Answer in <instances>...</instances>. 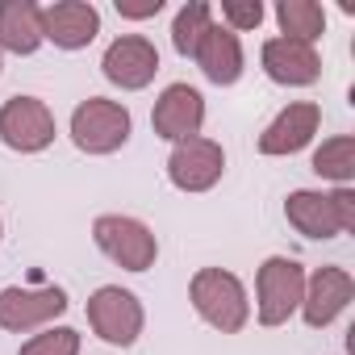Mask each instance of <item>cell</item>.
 Returning <instances> with one entry per match:
<instances>
[{
  "mask_svg": "<svg viewBox=\"0 0 355 355\" xmlns=\"http://www.w3.org/2000/svg\"><path fill=\"white\" fill-rule=\"evenodd\" d=\"M189 297H193V309L222 334H239L247 322H251V301H247V288L234 272L226 268H201L189 284Z\"/></svg>",
  "mask_w": 355,
  "mask_h": 355,
  "instance_id": "cell-1",
  "label": "cell"
},
{
  "mask_svg": "<svg viewBox=\"0 0 355 355\" xmlns=\"http://www.w3.org/2000/svg\"><path fill=\"white\" fill-rule=\"evenodd\" d=\"M284 218L297 234L305 239H334L355 230V193L351 189H334V193H313V189H297L284 201Z\"/></svg>",
  "mask_w": 355,
  "mask_h": 355,
  "instance_id": "cell-2",
  "label": "cell"
},
{
  "mask_svg": "<svg viewBox=\"0 0 355 355\" xmlns=\"http://www.w3.org/2000/svg\"><path fill=\"white\" fill-rule=\"evenodd\" d=\"M130 109L117 105V101H105V96H88L76 105L71 113V142L88 155H113L130 142Z\"/></svg>",
  "mask_w": 355,
  "mask_h": 355,
  "instance_id": "cell-3",
  "label": "cell"
},
{
  "mask_svg": "<svg viewBox=\"0 0 355 355\" xmlns=\"http://www.w3.org/2000/svg\"><path fill=\"white\" fill-rule=\"evenodd\" d=\"M301 293H305V268L288 255H272L263 259L259 276H255V313L259 326H284L297 309H301Z\"/></svg>",
  "mask_w": 355,
  "mask_h": 355,
  "instance_id": "cell-4",
  "label": "cell"
},
{
  "mask_svg": "<svg viewBox=\"0 0 355 355\" xmlns=\"http://www.w3.org/2000/svg\"><path fill=\"white\" fill-rule=\"evenodd\" d=\"M92 239L96 247L125 272H146L159 259V243L150 234V226H142L138 218H121V214H105L92 222Z\"/></svg>",
  "mask_w": 355,
  "mask_h": 355,
  "instance_id": "cell-5",
  "label": "cell"
},
{
  "mask_svg": "<svg viewBox=\"0 0 355 355\" xmlns=\"http://www.w3.org/2000/svg\"><path fill=\"white\" fill-rule=\"evenodd\" d=\"M88 322H92V330H96L109 347H134L138 334H142L146 313H142V301H138L130 288L105 284V288H96V293L88 297Z\"/></svg>",
  "mask_w": 355,
  "mask_h": 355,
  "instance_id": "cell-6",
  "label": "cell"
},
{
  "mask_svg": "<svg viewBox=\"0 0 355 355\" xmlns=\"http://www.w3.org/2000/svg\"><path fill=\"white\" fill-rule=\"evenodd\" d=\"M67 288L59 284H42V288H21V284H9L0 288V326L13 330V334H30L55 318L67 313Z\"/></svg>",
  "mask_w": 355,
  "mask_h": 355,
  "instance_id": "cell-7",
  "label": "cell"
},
{
  "mask_svg": "<svg viewBox=\"0 0 355 355\" xmlns=\"http://www.w3.org/2000/svg\"><path fill=\"white\" fill-rule=\"evenodd\" d=\"M0 142L9 150L34 155L55 142V113L38 96H9L0 105Z\"/></svg>",
  "mask_w": 355,
  "mask_h": 355,
  "instance_id": "cell-8",
  "label": "cell"
},
{
  "mask_svg": "<svg viewBox=\"0 0 355 355\" xmlns=\"http://www.w3.org/2000/svg\"><path fill=\"white\" fill-rule=\"evenodd\" d=\"M226 171V150L214 138H184L171 146L167 159V180L180 189V193H209Z\"/></svg>",
  "mask_w": 355,
  "mask_h": 355,
  "instance_id": "cell-9",
  "label": "cell"
},
{
  "mask_svg": "<svg viewBox=\"0 0 355 355\" xmlns=\"http://www.w3.org/2000/svg\"><path fill=\"white\" fill-rule=\"evenodd\" d=\"M150 125L159 138L167 142H184V138H197L201 125H205V96L193 88V84H167L155 101V113H150Z\"/></svg>",
  "mask_w": 355,
  "mask_h": 355,
  "instance_id": "cell-10",
  "label": "cell"
},
{
  "mask_svg": "<svg viewBox=\"0 0 355 355\" xmlns=\"http://www.w3.org/2000/svg\"><path fill=\"white\" fill-rule=\"evenodd\" d=\"M101 71H105L109 84L125 88V92H138V88H146V84L155 80V71H159V51H155V42L142 38V34H121L117 42H109V51H105V59H101Z\"/></svg>",
  "mask_w": 355,
  "mask_h": 355,
  "instance_id": "cell-11",
  "label": "cell"
},
{
  "mask_svg": "<svg viewBox=\"0 0 355 355\" xmlns=\"http://www.w3.org/2000/svg\"><path fill=\"white\" fill-rule=\"evenodd\" d=\"M355 297V280L347 268H313V276H305V293H301V318L305 326L322 330L330 326Z\"/></svg>",
  "mask_w": 355,
  "mask_h": 355,
  "instance_id": "cell-12",
  "label": "cell"
},
{
  "mask_svg": "<svg viewBox=\"0 0 355 355\" xmlns=\"http://www.w3.org/2000/svg\"><path fill=\"white\" fill-rule=\"evenodd\" d=\"M101 34V13L88 0H55L42 9V38L59 51H84Z\"/></svg>",
  "mask_w": 355,
  "mask_h": 355,
  "instance_id": "cell-13",
  "label": "cell"
},
{
  "mask_svg": "<svg viewBox=\"0 0 355 355\" xmlns=\"http://www.w3.org/2000/svg\"><path fill=\"white\" fill-rule=\"evenodd\" d=\"M318 125H322V105H313V101H293V105H284V109L276 113V121L259 134V150H263V155H297V150H305V146L313 142Z\"/></svg>",
  "mask_w": 355,
  "mask_h": 355,
  "instance_id": "cell-14",
  "label": "cell"
},
{
  "mask_svg": "<svg viewBox=\"0 0 355 355\" xmlns=\"http://www.w3.org/2000/svg\"><path fill=\"white\" fill-rule=\"evenodd\" d=\"M259 63H263L268 80L288 84V88H305L322 76L318 51L305 46V42H293V38H268L263 51H259Z\"/></svg>",
  "mask_w": 355,
  "mask_h": 355,
  "instance_id": "cell-15",
  "label": "cell"
},
{
  "mask_svg": "<svg viewBox=\"0 0 355 355\" xmlns=\"http://www.w3.org/2000/svg\"><path fill=\"white\" fill-rule=\"evenodd\" d=\"M193 59H197V67L205 71V80L209 84H218V88H230V84H239V76H243V42H239V34L234 30H226V26H209L205 34H201V42H197V51H193Z\"/></svg>",
  "mask_w": 355,
  "mask_h": 355,
  "instance_id": "cell-16",
  "label": "cell"
},
{
  "mask_svg": "<svg viewBox=\"0 0 355 355\" xmlns=\"http://www.w3.org/2000/svg\"><path fill=\"white\" fill-rule=\"evenodd\" d=\"M42 42V9L34 0H0V51L34 55Z\"/></svg>",
  "mask_w": 355,
  "mask_h": 355,
  "instance_id": "cell-17",
  "label": "cell"
},
{
  "mask_svg": "<svg viewBox=\"0 0 355 355\" xmlns=\"http://www.w3.org/2000/svg\"><path fill=\"white\" fill-rule=\"evenodd\" d=\"M276 21H280V38L305 42V46H313L326 34V9L318 0H280Z\"/></svg>",
  "mask_w": 355,
  "mask_h": 355,
  "instance_id": "cell-18",
  "label": "cell"
},
{
  "mask_svg": "<svg viewBox=\"0 0 355 355\" xmlns=\"http://www.w3.org/2000/svg\"><path fill=\"white\" fill-rule=\"evenodd\" d=\"M313 171L322 175V180H334L338 189H347L351 175H355V138H351V134L326 138V142L313 150Z\"/></svg>",
  "mask_w": 355,
  "mask_h": 355,
  "instance_id": "cell-19",
  "label": "cell"
},
{
  "mask_svg": "<svg viewBox=\"0 0 355 355\" xmlns=\"http://www.w3.org/2000/svg\"><path fill=\"white\" fill-rule=\"evenodd\" d=\"M209 26H214V9L205 5V0H193V5H184L180 13H175V21H171V46H175V55L193 59V51H197L201 34H205Z\"/></svg>",
  "mask_w": 355,
  "mask_h": 355,
  "instance_id": "cell-20",
  "label": "cell"
},
{
  "mask_svg": "<svg viewBox=\"0 0 355 355\" xmlns=\"http://www.w3.org/2000/svg\"><path fill=\"white\" fill-rule=\"evenodd\" d=\"M17 355H80V330H71V326H51V330L34 334L30 343H21Z\"/></svg>",
  "mask_w": 355,
  "mask_h": 355,
  "instance_id": "cell-21",
  "label": "cell"
},
{
  "mask_svg": "<svg viewBox=\"0 0 355 355\" xmlns=\"http://www.w3.org/2000/svg\"><path fill=\"white\" fill-rule=\"evenodd\" d=\"M259 21H263V5L259 0H226L222 5V26L226 30H259Z\"/></svg>",
  "mask_w": 355,
  "mask_h": 355,
  "instance_id": "cell-22",
  "label": "cell"
},
{
  "mask_svg": "<svg viewBox=\"0 0 355 355\" xmlns=\"http://www.w3.org/2000/svg\"><path fill=\"white\" fill-rule=\"evenodd\" d=\"M163 9V0H117V13L130 17V21H146Z\"/></svg>",
  "mask_w": 355,
  "mask_h": 355,
  "instance_id": "cell-23",
  "label": "cell"
},
{
  "mask_svg": "<svg viewBox=\"0 0 355 355\" xmlns=\"http://www.w3.org/2000/svg\"><path fill=\"white\" fill-rule=\"evenodd\" d=\"M0 55H5V51H0ZM0 71H5V59H0Z\"/></svg>",
  "mask_w": 355,
  "mask_h": 355,
  "instance_id": "cell-24",
  "label": "cell"
},
{
  "mask_svg": "<svg viewBox=\"0 0 355 355\" xmlns=\"http://www.w3.org/2000/svg\"><path fill=\"white\" fill-rule=\"evenodd\" d=\"M0 234H5V226H0Z\"/></svg>",
  "mask_w": 355,
  "mask_h": 355,
  "instance_id": "cell-25",
  "label": "cell"
}]
</instances>
